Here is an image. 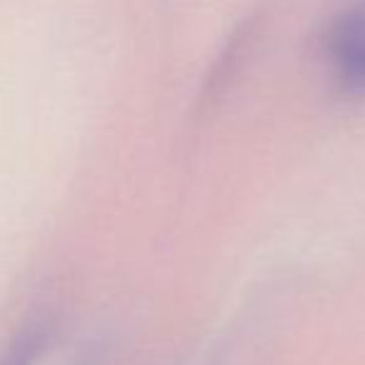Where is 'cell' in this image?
Returning <instances> with one entry per match:
<instances>
[{
  "mask_svg": "<svg viewBox=\"0 0 365 365\" xmlns=\"http://www.w3.org/2000/svg\"><path fill=\"white\" fill-rule=\"evenodd\" d=\"M325 63L345 96H365V0L340 8L323 36Z\"/></svg>",
  "mask_w": 365,
  "mask_h": 365,
  "instance_id": "cell-1",
  "label": "cell"
},
{
  "mask_svg": "<svg viewBox=\"0 0 365 365\" xmlns=\"http://www.w3.org/2000/svg\"><path fill=\"white\" fill-rule=\"evenodd\" d=\"M33 348H36V343H28V345H23V348H21V358H16V360H13V365H28V360H31V358H28V353H31Z\"/></svg>",
  "mask_w": 365,
  "mask_h": 365,
  "instance_id": "cell-2",
  "label": "cell"
}]
</instances>
